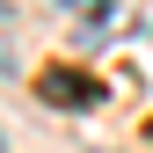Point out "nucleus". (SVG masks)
<instances>
[{
	"label": "nucleus",
	"instance_id": "39448f33",
	"mask_svg": "<svg viewBox=\"0 0 153 153\" xmlns=\"http://www.w3.org/2000/svg\"><path fill=\"white\" fill-rule=\"evenodd\" d=\"M146 131H153V124H146Z\"/></svg>",
	"mask_w": 153,
	"mask_h": 153
},
{
	"label": "nucleus",
	"instance_id": "7ed1b4c3",
	"mask_svg": "<svg viewBox=\"0 0 153 153\" xmlns=\"http://www.w3.org/2000/svg\"><path fill=\"white\" fill-rule=\"evenodd\" d=\"M139 29H146V36H153V0H146V7H139Z\"/></svg>",
	"mask_w": 153,
	"mask_h": 153
},
{
	"label": "nucleus",
	"instance_id": "20e7f679",
	"mask_svg": "<svg viewBox=\"0 0 153 153\" xmlns=\"http://www.w3.org/2000/svg\"><path fill=\"white\" fill-rule=\"evenodd\" d=\"M0 29H7V0H0ZM0 66H7V44H0Z\"/></svg>",
	"mask_w": 153,
	"mask_h": 153
},
{
	"label": "nucleus",
	"instance_id": "f257e3e1",
	"mask_svg": "<svg viewBox=\"0 0 153 153\" xmlns=\"http://www.w3.org/2000/svg\"><path fill=\"white\" fill-rule=\"evenodd\" d=\"M44 95H51V102H95V80H73L66 66H51L44 73Z\"/></svg>",
	"mask_w": 153,
	"mask_h": 153
},
{
	"label": "nucleus",
	"instance_id": "f03ea898",
	"mask_svg": "<svg viewBox=\"0 0 153 153\" xmlns=\"http://www.w3.org/2000/svg\"><path fill=\"white\" fill-rule=\"evenodd\" d=\"M59 7H66V15H88V22H102V15H109V0H59Z\"/></svg>",
	"mask_w": 153,
	"mask_h": 153
}]
</instances>
